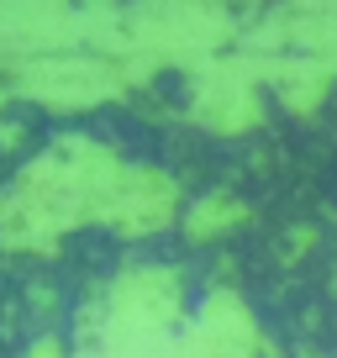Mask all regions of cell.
I'll return each mask as SVG.
<instances>
[{
    "label": "cell",
    "instance_id": "cell-1",
    "mask_svg": "<svg viewBox=\"0 0 337 358\" xmlns=\"http://www.w3.org/2000/svg\"><path fill=\"white\" fill-rule=\"evenodd\" d=\"M174 190L158 174L116 164L106 148L64 143L48 158H37L22 174L11 206H6V232H58L85 216H111L122 227H153L168 216Z\"/></svg>",
    "mask_w": 337,
    "mask_h": 358
},
{
    "label": "cell",
    "instance_id": "cell-2",
    "mask_svg": "<svg viewBox=\"0 0 337 358\" xmlns=\"http://www.w3.org/2000/svg\"><path fill=\"white\" fill-rule=\"evenodd\" d=\"M11 79H16L22 95H32V101L74 111V106H95V101L122 95L137 74L127 64H116V58H106V53H69L64 48V53L22 58Z\"/></svg>",
    "mask_w": 337,
    "mask_h": 358
},
{
    "label": "cell",
    "instance_id": "cell-3",
    "mask_svg": "<svg viewBox=\"0 0 337 358\" xmlns=\"http://www.w3.org/2000/svg\"><path fill=\"white\" fill-rule=\"evenodd\" d=\"M248 64H206V74L195 79V116L211 127H248L259 116L253 90H248Z\"/></svg>",
    "mask_w": 337,
    "mask_h": 358
}]
</instances>
